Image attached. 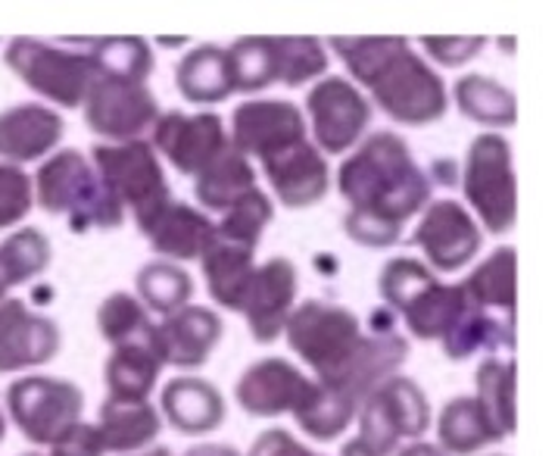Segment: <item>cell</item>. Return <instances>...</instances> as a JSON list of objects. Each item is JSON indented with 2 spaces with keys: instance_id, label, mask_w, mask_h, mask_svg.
Here are the masks:
<instances>
[{
  "instance_id": "1",
  "label": "cell",
  "mask_w": 558,
  "mask_h": 456,
  "mask_svg": "<svg viewBox=\"0 0 558 456\" xmlns=\"http://www.w3.org/2000/svg\"><path fill=\"white\" fill-rule=\"evenodd\" d=\"M337 188L350 204L343 231L368 251L393 248L405 223L430 204V179L397 132L362 137L340 163Z\"/></svg>"
},
{
  "instance_id": "2",
  "label": "cell",
  "mask_w": 558,
  "mask_h": 456,
  "mask_svg": "<svg viewBox=\"0 0 558 456\" xmlns=\"http://www.w3.org/2000/svg\"><path fill=\"white\" fill-rule=\"evenodd\" d=\"M335 50L359 82L356 88L372 94L368 104L378 107L400 125H430L447 116L449 92L440 72L415 53L405 38H331Z\"/></svg>"
},
{
  "instance_id": "3",
  "label": "cell",
  "mask_w": 558,
  "mask_h": 456,
  "mask_svg": "<svg viewBox=\"0 0 558 456\" xmlns=\"http://www.w3.org/2000/svg\"><path fill=\"white\" fill-rule=\"evenodd\" d=\"M35 204L50 216H66L72 231H110L125 223V209L104 188L90 157L78 147L53 151L35 172Z\"/></svg>"
},
{
  "instance_id": "4",
  "label": "cell",
  "mask_w": 558,
  "mask_h": 456,
  "mask_svg": "<svg viewBox=\"0 0 558 456\" xmlns=\"http://www.w3.org/2000/svg\"><path fill=\"white\" fill-rule=\"evenodd\" d=\"M7 69L60 110H82L94 82L90 38H13L3 50Z\"/></svg>"
},
{
  "instance_id": "5",
  "label": "cell",
  "mask_w": 558,
  "mask_h": 456,
  "mask_svg": "<svg viewBox=\"0 0 558 456\" xmlns=\"http://www.w3.org/2000/svg\"><path fill=\"white\" fill-rule=\"evenodd\" d=\"M90 163L104 188L122 204L125 213H132L141 235L162 213V206L172 201L162 160L147 137L129 144H97L90 151Z\"/></svg>"
},
{
  "instance_id": "6",
  "label": "cell",
  "mask_w": 558,
  "mask_h": 456,
  "mask_svg": "<svg viewBox=\"0 0 558 456\" xmlns=\"http://www.w3.org/2000/svg\"><path fill=\"white\" fill-rule=\"evenodd\" d=\"M284 338L293 353L313 369L315 382H328L353 360L365 338V325L350 307L313 297L293 307L291 320L284 325Z\"/></svg>"
},
{
  "instance_id": "7",
  "label": "cell",
  "mask_w": 558,
  "mask_h": 456,
  "mask_svg": "<svg viewBox=\"0 0 558 456\" xmlns=\"http://www.w3.org/2000/svg\"><path fill=\"white\" fill-rule=\"evenodd\" d=\"M465 201L477 216L481 231L509 235L518 219V182H514L512 144L496 132H484L469 144L462 184Z\"/></svg>"
},
{
  "instance_id": "8",
  "label": "cell",
  "mask_w": 558,
  "mask_h": 456,
  "mask_svg": "<svg viewBox=\"0 0 558 456\" xmlns=\"http://www.w3.org/2000/svg\"><path fill=\"white\" fill-rule=\"evenodd\" d=\"M359 441L375 456L397 454L400 441H422L434 412L425 388L415 379L390 375L378 388L368 391L356 410Z\"/></svg>"
},
{
  "instance_id": "9",
  "label": "cell",
  "mask_w": 558,
  "mask_h": 456,
  "mask_svg": "<svg viewBox=\"0 0 558 456\" xmlns=\"http://www.w3.org/2000/svg\"><path fill=\"white\" fill-rule=\"evenodd\" d=\"M3 410L25 441L38 447H53L69 434L85 412V391L57 375H23L3 394Z\"/></svg>"
},
{
  "instance_id": "10",
  "label": "cell",
  "mask_w": 558,
  "mask_h": 456,
  "mask_svg": "<svg viewBox=\"0 0 558 456\" xmlns=\"http://www.w3.org/2000/svg\"><path fill=\"white\" fill-rule=\"evenodd\" d=\"M306 129H313L315 147L325 157H343L365 137L375 107L365 92H359L350 79L325 75L306 94Z\"/></svg>"
},
{
  "instance_id": "11",
  "label": "cell",
  "mask_w": 558,
  "mask_h": 456,
  "mask_svg": "<svg viewBox=\"0 0 558 456\" xmlns=\"http://www.w3.org/2000/svg\"><path fill=\"white\" fill-rule=\"evenodd\" d=\"M159 113V100L147 85H122L110 79H94L82 100L85 125L107 144H129L150 135Z\"/></svg>"
},
{
  "instance_id": "12",
  "label": "cell",
  "mask_w": 558,
  "mask_h": 456,
  "mask_svg": "<svg viewBox=\"0 0 558 456\" xmlns=\"http://www.w3.org/2000/svg\"><path fill=\"white\" fill-rule=\"evenodd\" d=\"M412 244L422 248L427 269L459 273L484 248V231L459 201H430L412 231Z\"/></svg>"
},
{
  "instance_id": "13",
  "label": "cell",
  "mask_w": 558,
  "mask_h": 456,
  "mask_svg": "<svg viewBox=\"0 0 558 456\" xmlns=\"http://www.w3.org/2000/svg\"><path fill=\"white\" fill-rule=\"evenodd\" d=\"M303 137H310L306 116L291 100L256 97V100H244L231 113L228 144L238 154H244L246 160H268V157L293 147Z\"/></svg>"
},
{
  "instance_id": "14",
  "label": "cell",
  "mask_w": 558,
  "mask_h": 456,
  "mask_svg": "<svg viewBox=\"0 0 558 456\" xmlns=\"http://www.w3.org/2000/svg\"><path fill=\"white\" fill-rule=\"evenodd\" d=\"M150 147L157 157L175 166L181 176H197L228 147L222 116L213 110L203 113H181L169 110L159 113L150 129Z\"/></svg>"
},
{
  "instance_id": "15",
  "label": "cell",
  "mask_w": 558,
  "mask_h": 456,
  "mask_svg": "<svg viewBox=\"0 0 558 456\" xmlns=\"http://www.w3.org/2000/svg\"><path fill=\"white\" fill-rule=\"evenodd\" d=\"M300 291V273L288 256H271L256 266L253 281L246 288L241 313L256 344H275L284 335Z\"/></svg>"
},
{
  "instance_id": "16",
  "label": "cell",
  "mask_w": 558,
  "mask_h": 456,
  "mask_svg": "<svg viewBox=\"0 0 558 456\" xmlns=\"http://www.w3.org/2000/svg\"><path fill=\"white\" fill-rule=\"evenodd\" d=\"M313 388V379L284 357L256 360L241 372L234 385L238 407L253 419H275L284 412H296L306 394Z\"/></svg>"
},
{
  "instance_id": "17",
  "label": "cell",
  "mask_w": 558,
  "mask_h": 456,
  "mask_svg": "<svg viewBox=\"0 0 558 456\" xmlns=\"http://www.w3.org/2000/svg\"><path fill=\"white\" fill-rule=\"evenodd\" d=\"M63 347L60 325L20 297L0 303V375L50 363Z\"/></svg>"
},
{
  "instance_id": "18",
  "label": "cell",
  "mask_w": 558,
  "mask_h": 456,
  "mask_svg": "<svg viewBox=\"0 0 558 456\" xmlns=\"http://www.w3.org/2000/svg\"><path fill=\"white\" fill-rule=\"evenodd\" d=\"M263 172L278 204L288 209H310L322 204L331 188V166L310 137L263 160Z\"/></svg>"
},
{
  "instance_id": "19",
  "label": "cell",
  "mask_w": 558,
  "mask_h": 456,
  "mask_svg": "<svg viewBox=\"0 0 558 456\" xmlns=\"http://www.w3.org/2000/svg\"><path fill=\"white\" fill-rule=\"evenodd\" d=\"M222 316L209 307H201V303H187L175 313L162 316V322H157L162 363L184 369V372H194V369L209 363L213 350L222 344Z\"/></svg>"
},
{
  "instance_id": "20",
  "label": "cell",
  "mask_w": 558,
  "mask_h": 456,
  "mask_svg": "<svg viewBox=\"0 0 558 456\" xmlns=\"http://www.w3.org/2000/svg\"><path fill=\"white\" fill-rule=\"evenodd\" d=\"M66 135V119L45 104H16L0 113V160L10 166L47 160Z\"/></svg>"
},
{
  "instance_id": "21",
  "label": "cell",
  "mask_w": 558,
  "mask_h": 456,
  "mask_svg": "<svg viewBox=\"0 0 558 456\" xmlns=\"http://www.w3.org/2000/svg\"><path fill=\"white\" fill-rule=\"evenodd\" d=\"M159 416L179 434L216 432L225 422L222 391L201 375H175L159 391Z\"/></svg>"
},
{
  "instance_id": "22",
  "label": "cell",
  "mask_w": 558,
  "mask_h": 456,
  "mask_svg": "<svg viewBox=\"0 0 558 456\" xmlns=\"http://www.w3.org/2000/svg\"><path fill=\"white\" fill-rule=\"evenodd\" d=\"M162 353H159L157 328L147 335H137L129 341L112 344L110 357L104 363L107 397L116 400H150L162 375Z\"/></svg>"
},
{
  "instance_id": "23",
  "label": "cell",
  "mask_w": 558,
  "mask_h": 456,
  "mask_svg": "<svg viewBox=\"0 0 558 456\" xmlns=\"http://www.w3.org/2000/svg\"><path fill=\"white\" fill-rule=\"evenodd\" d=\"M144 238L166 263L181 266L187 260H201L206 248L216 241V223L209 219V213H203L197 206L184 204V201H169L157 219L150 223V228L144 231Z\"/></svg>"
},
{
  "instance_id": "24",
  "label": "cell",
  "mask_w": 558,
  "mask_h": 456,
  "mask_svg": "<svg viewBox=\"0 0 558 456\" xmlns=\"http://www.w3.org/2000/svg\"><path fill=\"white\" fill-rule=\"evenodd\" d=\"M94 429L100 434L104 454L132 456L147 451L162 432V416L150 400H116L107 397L97 410Z\"/></svg>"
},
{
  "instance_id": "25",
  "label": "cell",
  "mask_w": 558,
  "mask_h": 456,
  "mask_svg": "<svg viewBox=\"0 0 558 456\" xmlns=\"http://www.w3.org/2000/svg\"><path fill=\"white\" fill-rule=\"evenodd\" d=\"M440 347L452 363H465L474 353L509 357L514 350V316H502V313L496 316L490 310H481L471 303L465 316L449 328Z\"/></svg>"
},
{
  "instance_id": "26",
  "label": "cell",
  "mask_w": 558,
  "mask_h": 456,
  "mask_svg": "<svg viewBox=\"0 0 558 456\" xmlns=\"http://www.w3.org/2000/svg\"><path fill=\"white\" fill-rule=\"evenodd\" d=\"M201 269L206 278V291L216 300V307L241 313L246 288L256 273V251L231 244L216 235V241L201 256Z\"/></svg>"
},
{
  "instance_id": "27",
  "label": "cell",
  "mask_w": 558,
  "mask_h": 456,
  "mask_svg": "<svg viewBox=\"0 0 558 456\" xmlns=\"http://www.w3.org/2000/svg\"><path fill=\"white\" fill-rule=\"evenodd\" d=\"M506 437L493 425V419L477 404L474 394L452 397L437 419V447L447 456H474Z\"/></svg>"
},
{
  "instance_id": "28",
  "label": "cell",
  "mask_w": 558,
  "mask_h": 456,
  "mask_svg": "<svg viewBox=\"0 0 558 456\" xmlns=\"http://www.w3.org/2000/svg\"><path fill=\"white\" fill-rule=\"evenodd\" d=\"M175 85H179L181 97H184L187 104H194V107H216V104H225V100L234 94L225 47H191V50L179 60Z\"/></svg>"
},
{
  "instance_id": "29",
  "label": "cell",
  "mask_w": 558,
  "mask_h": 456,
  "mask_svg": "<svg viewBox=\"0 0 558 456\" xmlns=\"http://www.w3.org/2000/svg\"><path fill=\"white\" fill-rule=\"evenodd\" d=\"M459 285L474 307L514 316V310H518V253L509 244L496 248Z\"/></svg>"
},
{
  "instance_id": "30",
  "label": "cell",
  "mask_w": 558,
  "mask_h": 456,
  "mask_svg": "<svg viewBox=\"0 0 558 456\" xmlns=\"http://www.w3.org/2000/svg\"><path fill=\"white\" fill-rule=\"evenodd\" d=\"M452 100H456L459 113L471 122H477V125H484L487 132H502V129H512L518 122L514 94L490 75L469 72V75L456 79L452 82Z\"/></svg>"
},
{
  "instance_id": "31",
  "label": "cell",
  "mask_w": 558,
  "mask_h": 456,
  "mask_svg": "<svg viewBox=\"0 0 558 456\" xmlns=\"http://www.w3.org/2000/svg\"><path fill=\"white\" fill-rule=\"evenodd\" d=\"M471 300L462 291V285H444L434 281L427 291L415 297L400 316L415 341H444L449 328L465 316Z\"/></svg>"
},
{
  "instance_id": "32",
  "label": "cell",
  "mask_w": 558,
  "mask_h": 456,
  "mask_svg": "<svg viewBox=\"0 0 558 456\" xmlns=\"http://www.w3.org/2000/svg\"><path fill=\"white\" fill-rule=\"evenodd\" d=\"M253 188H256V169L231 144L203 172L194 176V194H197V204L203 206V213L206 209L225 213L228 206L241 201Z\"/></svg>"
},
{
  "instance_id": "33",
  "label": "cell",
  "mask_w": 558,
  "mask_h": 456,
  "mask_svg": "<svg viewBox=\"0 0 558 456\" xmlns=\"http://www.w3.org/2000/svg\"><path fill=\"white\" fill-rule=\"evenodd\" d=\"M94 79H110L122 85H147L154 72V47L147 38H90Z\"/></svg>"
},
{
  "instance_id": "34",
  "label": "cell",
  "mask_w": 558,
  "mask_h": 456,
  "mask_svg": "<svg viewBox=\"0 0 558 456\" xmlns=\"http://www.w3.org/2000/svg\"><path fill=\"white\" fill-rule=\"evenodd\" d=\"M50 256L53 248L41 228H13V235L0 241V303L16 285H28L32 278L45 273Z\"/></svg>"
},
{
  "instance_id": "35",
  "label": "cell",
  "mask_w": 558,
  "mask_h": 456,
  "mask_svg": "<svg viewBox=\"0 0 558 456\" xmlns=\"http://www.w3.org/2000/svg\"><path fill=\"white\" fill-rule=\"evenodd\" d=\"M134 288H137L134 297L147 307V313H159V316H169L181 307H187L197 291L194 275L179 263H166V260L144 263L134 275Z\"/></svg>"
},
{
  "instance_id": "36",
  "label": "cell",
  "mask_w": 558,
  "mask_h": 456,
  "mask_svg": "<svg viewBox=\"0 0 558 456\" xmlns=\"http://www.w3.org/2000/svg\"><path fill=\"white\" fill-rule=\"evenodd\" d=\"M477 404L493 419L502 437H512L518 429L514 416V385H518V369L512 357H484L477 365Z\"/></svg>"
},
{
  "instance_id": "37",
  "label": "cell",
  "mask_w": 558,
  "mask_h": 456,
  "mask_svg": "<svg viewBox=\"0 0 558 456\" xmlns=\"http://www.w3.org/2000/svg\"><path fill=\"white\" fill-rule=\"evenodd\" d=\"M356 410L359 404H353L350 397L325 388L313 379V388L306 394V400L300 404V410L293 412V419H296L300 432L310 434L313 441L331 444L356 422Z\"/></svg>"
},
{
  "instance_id": "38",
  "label": "cell",
  "mask_w": 558,
  "mask_h": 456,
  "mask_svg": "<svg viewBox=\"0 0 558 456\" xmlns=\"http://www.w3.org/2000/svg\"><path fill=\"white\" fill-rule=\"evenodd\" d=\"M228 69H231V85L234 94H256L278 85V60H275V38L266 35H250L238 38L234 45L225 47Z\"/></svg>"
},
{
  "instance_id": "39",
  "label": "cell",
  "mask_w": 558,
  "mask_h": 456,
  "mask_svg": "<svg viewBox=\"0 0 558 456\" xmlns=\"http://www.w3.org/2000/svg\"><path fill=\"white\" fill-rule=\"evenodd\" d=\"M271 219H275V204H271L266 191L256 184L253 191H246L241 201H234L225 209L222 219L216 223V235L231 241V244L256 251L259 241H263V231L271 226Z\"/></svg>"
},
{
  "instance_id": "40",
  "label": "cell",
  "mask_w": 558,
  "mask_h": 456,
  "mask_svg": "<svg viewBox=\"0 0 558 456\" xmlns=\"http://www.w3.org/2000/svg\"><path fill=\"white\" fill-rule=\"evenodd\" d=\"M275 60H278V85L303 88L328 75L331 57L318 38H275Z\"/></svg>"
},
{
  "instance_id": "41",
  "label": "cell",
  "mask_w": 558,
  "mask_h": 456,
  "mask_svg": "<svg viewBox=\"0 0 558 456\" xmlns=\"http://www.w3.org/2000/svg\"><path fill=\"white\" fill-rule=\"evenodd\" d=\"M434 281H440L434 269H427L425 260L412 256H393L380 266L378 295L390 313H402L415 297L427 291Z\"/></svg>"
},
{
  "instance_id": "42",
  "label": "cell",
  "mask_w": 558,
  "mask_h": 456,
  "mask_svg": "<svg viewBox=\"0 0 558 456\" xmlns=\"http://www.w3.org/2000/svg\"><path fill=\"white\" fill-rule=\"evenodd\" d=\"M97 328H100L104 341L112 347V344L154 332L157 322L150 320L147 307L137 297L129 291H116V295L104 297V303L97 307Z\"/></svg>"
},
{
  "instance_id": "43",
  "label": "cell",
  "mask_w": 558,
  "mask_h": 456,
  "mask_svg": "<svg viewBox=\"0 0 558 456\" xmlns=\"http://www.w3.org/2000/svg\"><path fill=\"white\" fill-rule=\"evenodd\" d=\"M35 206V184L23 166L0 163V231L16 228Z\"/></svg>"
},
{
  "instance_id": "44",
  "label": "cell",
  "mask_w": 558,
  "mask_h": 456,
  "mask_svg": "<svg viewBox=\"0 0 558 456\" xmlns=\"http://www.w3.org/2000/svg\"><path fill=\"white\" fill-rule=\"evenodd\" d=\"M418 47L425 50L427 60L440 63L444 69H459L481 57L487 38H422Z\"/></svg>"
},
{
  "instance_id": "45",
  "label": "cell",
  "mask_w": 558,
  "mask_h": 456,
  "mask_svg": "<svg viewBox=\"0 0 558 456\" xmlns=\"http://www.w3.org/2000/svg\"><path fill=\"white\" fill-rule=\"evenodd\" d=\"M244 456H325L315 454L313 447H306L303 441H296L288 429H268L263 432Z\"/></svg>"
},
{
  "instance_id": "46",
  "label": "cell",
  "mask_w": 558,
  "mask_h": 456,
  "mask_svg": "<svg viewBox=\"0 0 558 456\" xmlns=\"http://www.w3.org/2000/svg\"><path fill=\"white\" fill-rule=\"evenodd\" d=\"M181 456H241V451L231 447V444H197V447L184 451Z\"/></svg>"
},
{
  "instance_id": "47",
  "label": "cell",
  "mask_w": 558,
  "mask_h": 456,
  "mask_svg": "<svg viewBox=\"0 0 558 456\" xmlns=\"http://www.w3.org/2000/svg\"><path fill=\"white\" fill-rule=\"evenodd\" d=\"M397 456H447L437 444H430V441H412V444H405Z\"/></svg>"
},
{
  "instance_id": "48",
  "label": "cell",
  "mask_w": 558,
  "mask_h": 456,
  "mask_svg": "<svg viewBox=\"0 0 558 456\" xmlns=\"http://www.w3.org/2000/svg\"><path fill=\"white\" fill-rule=\"evenodd\" d=\"M340 456H375L359 437H353V441H347L343 447H340Z\"/></svg>"
},
{
  "instance_id": "49",
  "label": "cell",
  "mask_w": 558,
  "mask_h": 456,
  "mask_svg": "<svg viewBox=\"0 0 558 456\" xmlns=\"http://www.w3.org/2000/svg\"><path fill=\"white\" fill-rule=\"evenodd\" d=\"M132 456H172V451H169V447H154V451H141V454Z\"/></svg>"
},
{
  "instance_id": "50",
  "label": "cell",
  "mask_w": 558,
  "mask_h": 456,
  "mask_svg": "<svg viewBox=\"0 0 558 456\" xmlns=\"http://www.w3.org/2000/svg\"><path fill=\"white\" fill-rule=\"evenodd\" d=\"M7 437V412H3V407H0V441Z\"/></svg>"
},
{
  "instance_id": "51",
  "label": "cell",
  "mask_w": 558,
  "mask_h": 456,
  "mask_svg": "<svg viewBox=\"0 0 558 456\" xmlns=\"http://www.w3.org/2000/svg\"><path fill=\"white\" fill-rule=\"evenodd\" d=\"M23 456H47V454H23Z\"/></svg>"
},
{
  "instance_id": "52",
  "label": "cell",
  "mask_w": 558,
  "mask_h": 456,
  "mask_svg": "<svg viewBox=\"0 0 558 456\" xmlns=\"http://www.w3.org/2000/svg\"><path fill=\"white\" fill-rule=\"evenodd\" d=\"M493 456H506V454H493Z\"/></svg>"
}]
</instances>
